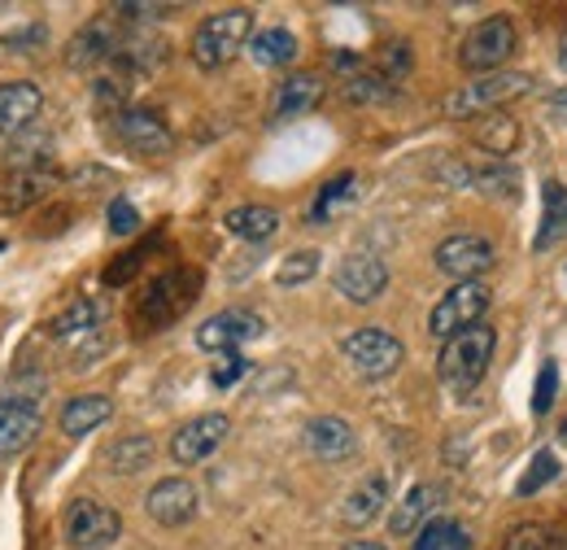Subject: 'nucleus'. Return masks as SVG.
Masks as SVG:
<instances>
[{
  "label": "nucleus",
  "mask_w": 567,
  "mask_h": 550,
  "mask_svg": "<svg viewBox=\"0 0 567 550\" xmlns=\"http://www.w3.org/2000/svg\"><path fill=\"white\" fill-rule=\"evenodd\" d=\"M497 349V333L489 324H476L450 342H441V354H436V376L445 389H454L458 398H467L485 376H489V363H494Z\"/></svg>",
  "instance_id": "f257e3e1"
},
{
  "label": "nucleus",
  "mask_w": 567,
  "mask_h": 550,
  "mask_svg": "<svg viewBox=\"0 0 567 550\" xmlns=\"http://www.w3.org/2000/svg\"><path fill=\"white\" fill-rule=\"evenodd\" d=\"M249 40H254V9L249 4L218 9L193 31V62L202 70H223L240 49H249Z\"/></svg>",
  "instance_id": "f03ea898"
},
{
  "label": "nucleus",
  "mask_w": 567,
  "mask_h": 550,
  "mask_svg": "<svg viewBox=\"0 0 567 550\" xmlns=\"http://www.w3.org/2000/svg\"><path fill=\"white\" fill-rule=\"evenodd\" d=\"M533 92V74L524 70H494V74H481L472 83H463L458 92L445 96V114L450 119H481L497 105H506L511 96H524Z\"/></svg>",
  "instance_id": "7ed1b4c3"
},
{
  "label": "nucleus",
  "mask_w": 567,
  "mask_h": 550,
  "mask_svg": "<svg viewBox=\"0 0 567 550\" xmlns=\"http://www.w3.org/2000/svg\"><path fill=\"white\" fill-rule=\"evenodd\" d=\"M489 302H494V293H489L481 279H463V284H454V288L432 306V315H427V333H432L436 342H450V337H458V333L485 324Z\"/></svg>",
  "instance_id": "20e7f679"
},
{
  "label": "nucleus",
  "mask_w": 567,
  "mask_h": 550,
  "mask_svg": "<svg viewBox=\"0 0 567 550\" xmlns=\"http://www.w3.org/2000/svg\"><path fill=\"white\" fill-rule=\"evenodd\" d=\"M197 302V275L193 272H166L157 275L148 288L141 293V306H136V324L144 333H157L166 324H175L188 306Z\"/></svg>",
  "instance_id": "39448f33"
},
{
  "label": "nucleus",
  "mask_w": 567,
  "mask_h": 550,
  "mask_svg": "<svg viewBox=\"0 0 567 550\" xmlns=\"http://www.w3.org/2000/svg\"><path fill=\"white\" fill-rule=\"evenodd\" d=\"M341 354H346V363L354 367L362 380H384V376H393L402 367L406 345L398 342L393 333H384V328H354L341 342Z\"/></svg>",
  "instance_id": "423d86ee"
},
{
  "label": "nucleus",
  "mask_w": 567,
  "mask_h": 550,
  "mask_svg": "<svg viewBox=\"0 0 567 550\" xmlns=\"http://www.w3.org/2000/svg\"><path fill=\"white\" fill-rule=\"evenodd\" d=\"M511 53H515V22L506 13H494V18H485L481 27L467 31V40L458 49V62L472 74H494Z\"/></svg>",
  "instance_id": "0eeeda50"
},
{
  "label": "nucleus",
  "mask_w": 567,
  "mask_h": 550,
  "mask_svg": "<svg viewBox=\"0 0 567 550\" xmlns=\"http://www.w3.org/2000/svg\"><path fill=\"white\" fill-rule=\"evenodd\" d=\"M123 533V516L110 502L96 498H74L66 511V542L74 550H101Z\"/></svg>",
  "instance_id": "6e6552de"
},
{
  "label": "nucleus",
  "mask_w": 567,
  "mask_h": 550,
  "mask_svg": "<svg viewBox=\"0 0 567 550\" xmlns=\"http://www.w3.org/2000/svg\"><path fill=\"white\" fill-rule=\"evenodd\" d=\"M432 258H436V272L463 284V279H481L494 267V245L476 232H458V236H445Z\"/></svg>",
  "instance_id": "1a4fd4ad"
},
{
  "label": "nucleus",
  "mask_w": 567,
  "mask_h": 550,
  "mask_svg": "<svg viewBox=\"0 0 567 550\" xmlns=\"http://www.w3.org/2000/svg\"><path fill=\"white\" fill-rule=\"evenodd\" d=\"M227 432H231V419L223 411L197 415V419H188V424L171 437V459H175L179 468H193V464L210 459L214 450L227 441Z\"/></svg>",
  "instance_id": "9d476101"
},
{
  "label": "nucleus",
  "mask_w": 567,
  "mask_h": 550,
  "mask_svg": "<svg viewBox=\"0 0 567 550\" xmlns=\"http://www.w3.org/2000/svg\"><path fill=\"white\" fill-rule=\"evenodd\" d=\"M197 507H202V493H197V485L184 481V477H166V481H157L144 493V511H148V520L162 524V529L188 524V520L197 516Z\"/></svg>",
  "instance_id": "9b49d317"
},
{
  "label": "nucleus",
  "mask_w": 567,
  "mask_h": 550,
  "mask_svg": "<svg viewBox=\"0 0 567 550\" xmlns=\"http://www.w3.org/2000/svg\"><path fill=\"white\" fill-rule=\"evenodd\" d=\"M114 140L141 157H166L175 149L171 128L153 114V110H118L114 114Z\"/></svg>",
  "instance_id": "f8f14e48"
},
{
  "label": "nucleus",
  "mask_w": 567,
  "mask_h": 550,
  "mask_svg": "<svg viewBox=\"0 0 567 550\" xmlns=\"http://www.w3.org/2000/svg\"><path fill=\"white\" fill-rule=\"evenodd\" d=\"M262 315H254V310H218L210 315L202 328H197V345L202 349H210V354H231V349H240L245 342H258L262 337Z\"/></svg>",
  "instance_id": "ddd939ff"
},
{
  "label": "nucleus",
  "mask_w": 567,
  "mask_h": 550,
  "mask_svg": "<svg viewBox=\"0 0 567 550\" xmlns=\"http://www.w3.org/2000/svg\"><path fill=\"white\" fill-rule=\"evenodd\" d=\"M332 284H337V293H341L346 302L371 306V302L389 288V267H384L375 254H350V258L337 267Z\"/></svg>",
  "instance_id": "4468645a"
},
{
  "label": "nucleus",
  "mask_w": 567,
  "mask_h": 550,
  "mask_svg": "<svg viewBox=\"0 0 567 550\" xmlns=\"http://www.w3.org/2000/svg\"><path fill=\"white\" fill-rule=\"evenodd\" d=\"M44 110V92L40 83L31 79H13V83H0V136H22L31 132V123L40 119Z\"/></svg>",
  "instance_id": "2eb2a0df"
},
{
  "label": "nucleus",
  "mask_w": 567,
  "mask_h": 550,
  "mask_svg": "<svg viewBox=\"0 0 567 550\" xmlns=\"http://www.w3.org/2000/svg\"><path fill=\"white\" fill-rule=\"evenodd\" d=\"M306 446H310V455H319L328 464H341L358 450V432L354 424L341 419V415H319V419L306 424Z\"/></svg>",
  "instance_id": "dca6fc26"
},
{
  "label": "nucleus",
  "mask_w": 567,
  "mask_h": 550,
  "mask_svg": "<svg viewBox=\"0 0 567 550\" xmlns=\"http://www.w3.org/2000/svg\"><path fill=\"white\" fill-rule=\"evenodd\" d=\"M114 53H118V35H114V27L101 18V22H87L71 44H66V67L96 70L101 62H114Z\"/></svg>",
  "instance_id": "f3484780"
},
{
  "label": "nucleus",
  "mask_w": 567,
  "mask_h": 550,
  "mask_svg": "<svg viewBox=\"0 0 567 550\" xmlns=\"http://www.w3.org/2000/svg\"><path fill=\"white\" fill-rule=\"evenodd\" d=\"M319 101H323V79H319V74H288L284 83H276L271 119H276V123L301 119V114H310Z\"/></svg>",
  "instance_id": "a211bd4d"
},
{
  "label": "nucleus",
  "mask_w": 567,
  "mask_h": 550,
  "mask_svg": "<svg viewBox=\"0 0 567 550\" xmlns=\"http://www.w3.org/2000/svg\"><path fill=\"white\" fill-rule=\"evenodd\" d=\"M384 502H389V477H384V472H367V477L346 493V502H341V524H346V529H367V524L384 511Z\"/></svg>",
  "instance_id": "6ab92c4d"
},
{
  "label": "nucleus",
  "mask_w": 567,
  "mask_h": 550,
  "mask_svg": "<svg viewBox=\"0 0 567 550\" xmlns=\"http://www.w3.org/2000/svg\"><path fill=\"white\" fill-rule=\"evenodd\" d=\"M110 319V302L105 297H74L71 306L53 319V337L58 342H74V337H92V333H101V324Z\"/></svg>",
  "instance_id": "aec40b11"
},
{
  "label": "nucleus",
  "mask_w": 567,
  "mask_h": 550,
  "mask_svg": "<svg viewBox=\"0 0 567 550\" xmlns=\"http://www.w3.org/2000/svg\"><path fill=\"white\" fill-rule=\"evenodd\" d=\"M436 498H441V489L436 485H411L406 489V498L393 507V516H389V529H393V538H406V533H420L427 524V516L436 511Z\"/></svg>",
  "instance_id": "412c9836"
},
{
  "label": "nucleus",
  "mask_w": 567,
  "mask_h": 550,
  "mask_svg": "<svg viewBox=\"0 0 567 550\" xmlns=\"http://www.w3.org/2000/svg\"><path fill=\"white\" fill-rule=\"evenodd\" d=\"M40 437V411L27 403H0V459L27 450Z\"/></svg>",
  "instance_id": "4be33fe9"
},
{
  "label": "nucleus",
  "mask_w": 567,
  "mask_h": 550,
  "mask_svg": "<svg viewBox=\"0 0 567 550\" xmlns=\"http://www.w3.org/2000/svg\"><path fill=\"white\" fill-rule=\"evenodd\" d=\"M542 206H546V214H542V227H537V236H533V249H537V254H546L550 245L567 241V184L546 180V184H542Z\"/></svg>",
  "instance_id": "5701e85b"
},
{
  "label": "nucleus",
  "mask_w": 567,
  "mask_h": 550,
  "mask_svg": "<svg viewBox=\"0 0 567 550\" xmlns=\"http://www.w3.org/2000/svg\"><path fill=\"white\" fill-rule=\"evenodd\" d=\"M58 184L53 166H35V171H13V180L0 189V210H27L31 202L49 197Z\"/></svg>",
  "instance_id": "b1692460"
},
{
  "label": "nucleus",
  "mask_w": 567,
  "mask_h": 550,
  "mask_svg": "<svg viewBox=\"0 0 567 550\" xmlns=\"http://www.w3.org/2000/svg\"><path fill=\"white\" fill-rule=\"evenodd\" d=\"M114 403L105 394H79L62 407V432L66 437H83V432H96L101 424H110Z\"/></svg>",
  "instance_id": "393cba45"
},
{
  "label": "nucleus",
  "mask_w": 567,
  "mask_h": 550,
  "mask_svg": "<svg viewBox=\"0 0 567 550\" xmlns=\"http://www.w3.org/2000/svg\"><path fill=\"white\" fill-rule=\"evenodd\" d=\"M153 455H157V446H153L148 432H127L105 450V464H110L114 477H136L153 464Z\"/></svg>",
  "instance_id": "a878e982"
},
{
  "label": "nucleus",
  "mask_w": 567,
  "mask_h": 550,
  "mask_svg": "<svg viewBox=\"0 0 567 550\" xmlns=\"http://www.w3.org/2000/svg\"><path fill=\"white\" fill-rule=\"evenodd\" d=\"M227 232L231 236H240V241H254V245H262V241H271L276 232H280V210L271 206H236L227 210Z\"/></svg>",
  "instance_id": "bb28decb"
},
{
  "label": "nucleus",
  "mask_w": 567,
  "mask_h": 550,
  "mask_svg": "<svg viewBox=\"0 0 567 550\" xmlns=\"http://www.w3.org/2000/svg\"><path fill=\"white\" fill-rule=\"evenodd\" d=\"M249 53L258 67H288L297 58V35L288 27H267L249 40Z\"/></svg>",
  "instance_id": "cd10ccee"
},
{
  "label": "nucleus",
  "mask_w": 567,
  "mask_h": 550,
  "mask_svg": "<svg viewBox=\"0 0 567 550\" xmlns=\"http://www.w3.org/2000/svg\"><path fill=\"white\" fill-rule=\"evenodd\" d=\"M415 550H472V533L450 516H432L415 538Z\"/></svg>",
  "instance_id": "c85d7f7f"
},
{
  "label": "nucleus",
  "mask_w": 567,
  "mask_h": 550,
  "mask_svg": "<svg viewBox=\"0 0 567 550\" xmlns=\"http://www.w3.org/2000/svg\"><path fill=\"white\" fill-rule=\"evenodd\" d=\"M358 193V175L354 171H346V175H337V180H328L323 189H319V197H315V206H310V223H328L332 214L341 206H350Z\"/></svg>",
  "instance_id": "c756f323"
},
{
  "label": "nucleus",
  "mask_w": 567,
  "mask_h": 550,
  "mask_svg": "<svg viewBox=\"0 0 567 550\" xmlns=\"http://www.w3.org/2000/svg\"><path fill=\"white\" fill-rule=\"evenodd\" d=\"M476 144H481L485 153H494V157H506V153H515V144H519V123L506 119V114H485L481 128H476Z\"/></svg>",
  "instance_id": "7c9ffc66"
},
{
  "label": "nucleus",
  "mask_w": 567,
  "mask_h": 550,
  "mask_svg": "<svg viewBox=\"0 0 567 550\" xmlns=\"http://www.w3.org/2000/svg\"><path fill=\"white\" fill-rule=\"evenodd\" d=\"M559 481V455L555 450H537L533 459H528V468H524V477L515 481V498H533V493H542L546 485Z\"/></svg>",
  "instance_id": "2f4dec72"
},
{
  "label": "nucleus",
  "mask_w": 567,
  "mask_h": 550,
  "mask_svg": "<svg viewBox=\"0 0 567 550\" xmlns=\"http://www.w3.org/2000/svg\"><path fill=\"white\" fill-rule=\"evenodd\" d=\"M476 193H489V197H519V175L506 171V166H472V184Z\"/></svg>",
  "instance_id": "473e14b6"
},
{
  "label": "nucleus",
  "mask_w": 567,
  "mask_h": 550,
  "mask_svg": "<svg viewBox=\"0 0 567 550\" xmlns=\"http://www.w3.org/2000/svg\"><path fill=\"white\" fill-rule=\"evenodd\" d=\"M315 275H319V249H297V254H288L276 267V284L280 288H297V284H306Z\"/></svg>",
  "instance_id": "72a5a7b5"
},
{
  "label": "nucleus",
  "mask_w": 567,
  "mask_h": 550,
  "mask_svg": "<svg viewBox=\"0 0 567 550\" xmlns=\"http://www.w3.org/2000/svg\"><path fill=\"white\" fill-rule=\"evenodd\" d=\"M393 96V83L384 74H354L346 79V101L354 105H375V101H389Z\"/></svg>",
  "instance_id": "f704fd0d"
},
{
  "label": "nucleus",
  "mask_w": 567,
  "mask_h": 550,
  "mask_svg": "<svg viewBox=\"0 0 567 550\" xmlns=\"http://www.w3.org/2000/svg\"><path fill=\"white\" fill-rule=\"evenodd\" d=\"M559 398V363L546 358L542 371H537V385H533V415H546Z\"/></svg>",
  "instance_id": "c9c22d12"
},
{
  "label": "nucleus",
  "mask_w": 567,
  "mask_h": 550,
  "mask_svg": "<svg viewBox=\"0 0 567 550\" xmlns=\"http://www.w3.org/2000/svg\"><path fill=\"white\" fill-rule=\"evenodd\" d=\"M245 376H249V358H245L240 349H231V354H223V358L214 363V371H210L214 389H231V385H240Z\"/></svg>",
  "instance_id": "e433bc0d"
},
{
  "label": "nucleus",
  "mask_w": 567,
  "mask_h": 550,
  "mask_svg": "<svg viewBox=\"0 0 567 550\" xmlns=\"http://www.w3.org/2000/svg\"><path fill=\"white\" fill-rule=\"evenodd\" d=\"M380 70H384V79H389V83H393V79H402V74L411 70V44H402V40L384 44V49H380Z\"/></svg>",
  "instance_id": "4c0bfd02"
},
{
  "label": "nucleus",
  "mask_w": 567,
  "mask_h": 550,
  "mask_svg": "<svg viewBox=\"0 0 567 550\" xmlns=\"http://www.w3.org/2000/svg\"><path fill=\"white\" fill-rule=\"evenodd\" d=\"M546 547H550V538H546L542 524H519V529H511L506 542H502V550H546Z\"/></svg>",
  "instance_id": "58836bf2"
},
{
  "label": "nucleus",
  "mask_w": 567,
  "mask_h": 550,
  "mask_svg": "<svg viewBox=\"0 0 567 550\" xmlns=\"http://www.w3.org/2000/svg\"><path fill=\"white\" fill-rule=\"evenodd\" d=\"M110 232H114V236H132V232H141V210L132 206L127 197H118V202L110 206Z\"/></svg>",
  "instance_id": "ea45409f"
},
{
  "label": "nucleus",
  "mask_w": 567,
  "mask_h": 550,
  "mask_svg": "<svg viewBox=\"0 0 567 550\" xmlns=\"http://www.w3.org/2000/svg\"><path fill=\"white\" fill-rule=\"evenodd\" d=\"M141 263H144V249H136V254H127L123 263H114V267L105 272V284H127L132 275L141 272Z\"/></svg>",
  "instance_id": "a19ab883"
},
{
  "label": "nucleus",
  "mask_w": 567,
  "mask_h": 550,
  "mask_svg": "<svg viewBox=\"0 0 567 550\" xmlns=\"http://www.w3.org/2000/svg\"><path fill=\"white\" fill-rule=\"evenodd\" d=\"M171 4H114V18H162Z\"/></svg>",
  "instance_id": "79ce46f5"
},
{
  "label": "nucleus",
  "mask_w": 567,
  "mask_h": 550,
  "mask_svg": "<svg viewBox=\"0 0 567 550\" xmlns=\"http://www.w3.org/2000/svg\"><path fill=\"white\" fill-rule=\"evenodd\" d=\"M4 44L13 49V44H44V27H27V31H13V35H4Z\"/></svg>",
  "instance_id": "37998d69"
},
{
  "label": "nucleus",
  "mask_w": 567,
  "mask_h": 550,
  "mask_svg": "<svg viewBox=\"0 0 567 550\" xmlns=\"http://www.w3.org/2000/svg\"><path fill=\"white\" fill-rule=\"evenodd\" d=\"M341 550H389L384 542H367V538H354V542H346Z\"/></svg>",
  "instance_id": "c03bdc74"
},
{
  "label": "nucleus",
  "mask_w": 567,
  "mask_h": 550,
  "mask_svg": "<svg viewBox=\"0 0 567 550\" xmlns=\"http://www.w3.org/2000/svg\"><path fill=\"white\" fill-rule=\"evenodd\" d=\"M559 67L567 70V31H564V40H559Z\"/></svg>",
  "instance_id": "a18cd8bd"
},
{
  "label": "nucleus",
  "mask_w": 567,
  "mask_h": 550,
  "mask_svg": "<svg viewBox=\"0 0 567 550\" xmlns=\"http://www.w3.org/2000/svg\"><path fill=\"white\" fill-rule=\"evenodd\" d=\"M559 432H564V441H567V415H564V424H559Z\"/></svg>",
  "instance_id": "49530a36"
}]
</instances>
